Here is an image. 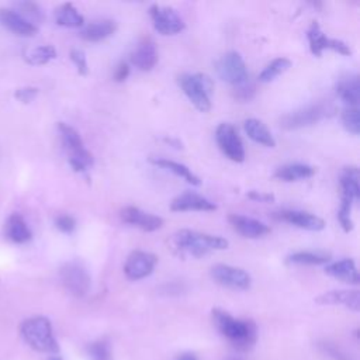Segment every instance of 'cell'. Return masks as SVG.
<instances>
[{
    "instance_id": "cell-1",
    "label": "cell",
    "mask_w": 360,
    "mask_h": 360,
    "mask_svg": "<svg viewBox=\"0 0 360 360\" xmlns=\"http://www.w3.org/2000/svg\"><path fill=\"white\" fill-rule=\"evenodd\" d=\"M211 316L217 329L236 350L246 352L253 347L257 339V328L252 319L233 318L221 308H214Z\"/></svg>"
},
{
    "instance_id": "cell-2",
    "label": "cell",
    "mask_w": 360,
    "mask_h": 360,
    "mask_svg": "<svg viewBox=\"0 0 360 360\" xmlns=\"http://www.w3.org/2000/svg\"><path fill=\"white\" fill-rule=\"evenodd\" d=\"M173 242L180 252L194 257H200L210 252L224 250L228 248V240L225 238L193 229L177 231L173 235Z\"/></svg>"
},
{
    "instance_id": "cell-3",
    "label": "cell",
    "mask_w": 360,
    "mask_h": 360,
    "mask_svg": "<svg viewBox=\"0 0 360 360\" xmlns=\"http://www.w3.org/2000/svg\"><path fill=\"white\" fill-rule=\"evenodd\" d=\"M20 333L25 343L37 352L56 354L59 345L53 336L52 325L45 316H32L20 325Z\"/></svg>"
},
{
    "instance_id": "cell-4",
    "label": "cell",
    "mask_w": 360,
    "mask_h": 360,
    "mask_svg": "<svg viewBox=\"0 0 360 360\" xmlns=\"http://www.w3.org/2000/svg\"><path fill=\"white\" fill-rule=\"evenodd\" d=\"M177 83L191 104L201 112L211 110V93L214 90L212 79L205 73H181Z\"/></svg>"
},
{
    "instance_id": "cell-5",
    "label": "cell",
    "mask_w": 360,
    "mask_h": 360,
    "mask_svg": "<svg viewBox=\"0 0 360 360\" xmlns=\"http://www.w3.org/2000/svg\"><path fill=\"white\" fill-rule=\"evenodd\" d=\"M58 131L60 135L62 145L69 155V165L75 172H86L93 166V155L84 148L83 139L79 132L65 122H58Z\"/></svg>"
},
{
    "instance_id": "cell-6",
    "label": "cell",
    "mask_w": 360,
    "mask_h": 360,
    "mask_svg": "<svg viewBox=\"0 0 360 360\" xmlns=\"http://www.w3.org/2000/svg\"><path fill=\"white\" fill-rule=\"evenodd\" d=\"M333 108L325 103H315L291 111L280 118V127L283 129H300L319 122L321 120L332 115Z\"/></svg>"
},
{
    "instance_id": "cell-7",
    "label": "cell",
    "mask_w": 360,
    "mask_h": 360,
    "mask_svg": "<svg viewBox=\"0 0 360 360\" xmlns=\"http://www.w3.org/2000/svg\"><path fill=\"white\" fill-rule=\"evenodd\" d=\"M59 278L63 288L73 297H84L91 285V277L86 266L79 260L65 263L59 270Z\"/></svg>"
},
{
    "instance_id": "cell-8",
    "label": "cell",
    "mask_w": 360,
    "mask_h": 360,
    "mask_svg": "<svg viewBox=\"0 0 360 360\" xmlns=\"http://www.w3.org/2000/svg\"><path fill=\"white\" fill-rule=\"evenodd\" d=\"M217 73L222 80L233 87L249 80L246 63L236 51H229L221 56V59L217 62Z\"/></svg>"
},
{
    "instance_id": "cell-9",
    "label": "cell",
    "mask_w": 360,
    "mask_h": 360,
    "mask_svg": "<svg viewBox=\"0 0 360 360\" xmlns=\"http://www.w3.org/2000/svg\"><path fill=\"white\" fill-rule=\"evenodd\" d=\"M215 139H217L218 148L228 159L236 163H242L245 160L246 153H245L243 142L236 128L232 124L229 122L219 124L215 131Z\"/></svg>"
},
{
    "instance_id": "cell-10",
    "label": "cell",
    "mask_w": 360,
    "mask_h": 360,
    "mask_svg": "<svg viewBox=\"0 0 360 360\" xmlns=\"http://www.w3.org/2000/svg\"><path fill=\"white\" fill-rule=\"evenodd\" d=\"M149 15L153 28L162 35H174L186 28L184 20L173 7L152 4L149 7Z\"/></svg>"
},
{
    "instance_id": "cell-11",
    "label": "cell",
    "mask_w": 360,
    "mask_h": 360,
    "mask_svg": "<svg viewBox=\"0 0 360 360\" xmlns=\"http://www.w3.org/2000/svg\"><path fill=\"white\" fill-rule=\"evenodd\" d=\"M210 274L215 283L232 290H248L252 283L248 271L229 264H214L210 270Z\"/></svg>"
},
{
    "instance_id": "cell-12",
    "label": "cell",
    "mask_w": 360,
    "mask_h": 360,
    "mask_svg": "<svg viewBox=\"0 0 360 360\" xmlns=\"http://www.w3.org/2000/svg\"><path fill=\"white\" fill-rule=\"evenodd\" d=\"M307 38H308V42H309V49L315 56H322V52L325 49H332V51H335L340 55H345V56L352 55V49L346 42H343L340 39H336V38L326 37L322 32V30H321V27L316 21L311 22V25L307 31Z\"/></svg>"
},
{
    "instance_id": "cell-13",
    "label": "cell",
    "mask_w": 360,
    "mask_h": 360,
    "mask_svg": "<svg viewBox=\"0 0 360 360\" xmlns=\"http://www.w3.org/2000/svg\"><path fill=\"white\" fill-rule=\"evenodd\" d=\"M158 263L156 255L146 250H134L128 255L124 263V274L129 280H142L148 277Z\"/></svg>"
},
{
    "instance_id": "cell-14",
    "label": "cell",
    "mask_w": 360,
    "mask_h": 360,
    "mask_svg": "<svg viewBox=\"0 0 360 360\" xmlns=\"http://www.w3.org/2000/svg\"><path fill=\"white\" fill-rule=\"evenodd\" d=\"M120 217L125 224H128L131 226H135V228H139L141 231H145V232H153V231H158L163 226V218L162 217L146 212V211H143L138 207H134V205L124 207L120 211Z\"/></svg>"
},
{
    "instance_id": "cell-15",
    "label": "cell",
    "mask_w": 360,
    "mask_h": 360,
    "mask_svg": "<svg viewBox=\"0 0 360 360\" xmlns=\"http://www.w3.org/2000/svg\"><path fill=\"white\" fill-rule=\"evenodd\" d=\"M129 62L139 70H152L158 62V51L150 37H143L129 55Z\"/></svg>"
},
{
    "instance_id": "cell-16",
    "label": "cell",
    "mask_w": 360,
    "mask_h": 360,
    "mask_svg": "<svg viewBox=\"0 0 360 360\" xmlns=\"http://www.w3.org/2000/svg\"><path fill=\"white\" fill-rule=\"evenodd\" d=\"M274 217L305 231H322L325 228V221L321 217L301 210H283Z\"/></svg>"
},
{
    "instance_id": "cell-17",
    "label": "cell",
    "mask_w": 360,
    "mask_h": 360,
    "mask_svg": "<svg viewBox=\"0 0 360 360\" xmlns=\"http://www.w3.org/2000/svg\"><path fill=\"white\" fill-rule=\"evenodd\" d=\"M229 224L232 225V228L242 236L245 238H250V239H257V238H263L267 233L271 232L270 226L266 225L264 222L246 217V215H240V214H231L228 217Z\"/></svg>"
},
{
    "instance_id": "cell-18",
    "label": "cell",
    "mask_w": 360,
    "mask_h": 360,
    "mask_svg": "<svg viewBox=\"0 0 360 360\" xmlns=\"http://www.w3.org/2000/svg\"><path fill=\"white\" fill-rule=\"evenodd\" d=\"M172 211H215L217 205L204 195L194 191H184L170 202Z\"/></svg>"
},
{
    "instance_id": "cell-19",
    "label": "cell",
    "mask_w": 360,
    "mask_h": 360,
    "mask_svg": "<svg viewBox=\"0 0 360 360\" xmlns=\"http://www.w3.org/2000/svg\"><path fill=\"white\" fill-rule=\"evenodd\" d=\"M321 305H343L354 312L360 309V294L357 290H332L315 298Z\"/></svg>"
},
{
    "instance_id": "cell-20",
    "label": "cell",
    "mask_w": 360,
    "mask_h": 360,
    "mask_svg": "<svg viewBox=\"0 0 360 360\" xmlns=\"http://www.w3.org/2000/svg\"><path fill=\"white\" fill-rule=\"evenodd\" d=\"M0 24L7 30H10L11 32L21 37H32L38 31V27L35 24L25 20L17 11L8 10V8L0 10Z\"/></svg>"
},
{
    "instance_id": "cell-21",
    "label": "cell",
    "mask_w": 360,
    "mask_h": 360,
    "mask_svg": "<svg viewBox=\"0 0 360 360\" xmlns=\"http://www.w3.org/2000/svg\"><path fill=\"white\" fill-rule=\"evenodd\" d=\"M336 94L346 104V107H357L360 101L359 76L354 73L342 76L336 83Z\"/></svg>"
},
{
    "instance_id": "cell-22",
    "label": "cell",
    "mask_w": 360,
    "mask_h": 360,
    "mask_svg": "<svg viewBox=\"0 0 360 360\" xmlns=\"http://www.w3.org/2000/svg\"><path fill=\"white\" fill-rule=\"evenodd\" d=\"M117 31V22L114 20H98L83 25L80 37L87 42H100L111 37Z\"/></svg>"
},
{
    "instance_id": "cell-23",
    "label": "cell",
    "mask_w": 360,
    "mask_h": 360,
    "mask_svg": "<svg viewBox=\"0 0 360 360\" xmlns=\"http://www.w3.org/2000/svg\"><path fill=\"white\" fill-rule=\"evenodd\" d=\"M325 273L349 284H359V273L353 259H342L326 264Z\"/></svg>"
},
{
    "instance_id": "cell-24",
    "label": "cell",
    "mask_w": 360,
    "mask_h": 360,
    "mask_svg": "<svg viewBox=\"0 0 360 360\" xmlns=\"http://www.w3.org/2000/svg\"><path fill=\"white\" fill-rule=\"evenodd\" d=\"M316 169L314 166L305 165V163H288L284 166H280L274 172V177L281 181H298L309 179L315 174Z\"/></svg>"
},
{
    "instance_id": "cell-25",
    "label": "cell",
    "mask_w": 360,
    "mask_h": 360,
    "mask_svg": "<svg viewBox=\"0 0 360 360\" xmlns=\"http://www.w3.org/2000/svg\"><path fill=\"white\" fill-rule=\"evenodd\" d=\"M243 129L246 135L256 143H260L267 148L276 146V139L269 131V128L257 118H248L243 122Z\"/></svg>"
},
{
    "instance_id": "cell-26",
    "label": "cell",
    "mask_w": 360,
    "mask_h": 360,
    "mask_svg": "<svg viewBox=\"0 0 360 360\" xmlns=\"http://www.w3.org/2000/svg\"><path fill=\"white\" fill-rule=\"evenodd\" d=\"M149 162L155 166H159L162 169H166L169 172H172L173 174L181 177L183 180H186L187 183H190L191 186H200L201 180L197 174H194L191 172V169H188L186 165L176 162V160H170L166 158H149Z\"/></svg>"
},
{
    "instance_id": "cell-27",
    "label": "cell",
    "mask_w": 360,
    "mask_h": 360,
    "mask_svg": "<svg viewBox=\"0 0 360 360\" xmlns=\"http://www.w3.org/2000/svg\"><path fill=\"white\" fill-rule=\"evenodd\" d=\"M6 236L14 243H25L32 238V232L20 214H11L6 224Z\"/></svg>"
},
{
    "instance_id": "cell-28",
    "label": "cell",
    "mask_w": 360,
    "mask_h": 360,
    "mask_svg": "<svg viewBox=\"0 0 360 360\" xmlns=\"http://www.w3.org/2000/svg\"><path fill=\"white\" fill-rule=\"evenodd\" d=\"M55 21L58 25L68 28H79L84 25V17L72 3H63L55 10Z\"/></svg>"
},
{
    "instance_id": "cell-29",
    "label": "cell",
    "mask_w": 360,
    "mask_h": 360,
    "mask_svg": "<svg viewBox=\"0 0 360 360\" xmlns=\"http://www.w3.org/2000/svg\"><path fill=\"white\" fill-rule=\"evenodd\" d=\"M330 260V253L321 250H298L287 256V263L304 264V266H318L325 264Z\"/></svg>"
},
{
    "instance_id": "cell-30",
    "label": "cell",
    "mask_w": 360,
    "mask_h": 360,
    "mask_svg": "<svg viewBox=\"0 0 360 360\" xmlns=\"http://www.w3.org/2000/svg\"><path fill=\"white\" fill-rule=\"evenodd\" d=\"M340 194L352 197L354 201L360 198V184H359V169L356 166H347L340 174Z\"/></svg>"
},
{
    "instance_id": "cell-31",
    "label": "cell",
    "mask_w": 360,
    "mask_h": 360,
    "mask_svg": "<svg viewBox=\"0 0 360 360\" xmlns=\"http://www.w3.org/2000/svg\"><path fill=\"white\" fill-rule=\"evenodd\" d=\"M290 68H291V60L288 58H283V56L276 58L264 66V69L259 73L257 79H259L260 83H270L277 76L287 72Z\"/></svg>"
},
{
    "instance_id": "cell-32",
    "label": "cell",
    "mask_w": 360,
    "mask_h": 360,
    "mask_svg": "<svg viewBox=\"0 0 360 360\" xmlns=\"http://www.w3.org/2000/svg\"><path fill=\"white\" fill-rule=\"evenodd\" d=\"M55 58H56V49L52 45H41L30 51L25 59L30 65H45Z\"/></svg>"
},
{
    "instance_id": "cell-33",
    "label": "cell",
    "mask_w": 360,
    "mask_h": 360,
    "mask_svg": "<svg viewBox=\"0 0 360 360\" xmlns=\"http://www.w3.org/2000/svg\"><path fill=\"white\" fill-rule=\"evenodd\" d=\"M342 124L353 135L360 132V112L359 107H345L342 110Z\"/></svg>"
},
{
    "instance_id": "cell-34",
    "label": "cell",
    "mask_w": 360,
    "mask_h": 360,
    "mask_svg": "<svg viewBox=\"0 0 360 360\" xmlns=\"http://www.w3.org/2000/svg\"><path fill=\"white\" fill-rule=\"evenodd\" d=\"M17 7L20 8L18 14H21L25 20H28L32 24H34V21L38 22V21L44 20V13H42L41 7L37 3L22 1V3H18Z\"/></svg>"
},
{
    "instance_id": "cell-35",
    "label": "cell",
    "mask_w": 360,
    "mask_h": 360,
    "mask_svg": "<svg viewBox=\"0 0 360 360\" xmlns=\"http://www.w3.org/2000/svg\"><path fill=\"white\" fill-rule=\"evenodd\" d=\"M89 354L93 360H111L110 343L105 339L96 340L89 345Z\"/></svg>"
},
{
    "instance_id": "cell-36",
    "label": "cell",
    "mask_w": 360,
    "mask_h": 360,
    "mask_svg": "<svg viewBox=\"0 0 360 360\" xmlns=\"http://www.w3.org/2000/svg\"><path fill=\"white\" fill-rule=\"evenodd\" d=\"M255 93H256V87H255V83L250 82V79L248 82H245L243 84H239V86L233 87V97L239 101L252 100Z\"/></svg>"
},
{
    "instance_id": "cell-37",
    "label": "cell",
    "mask_w": 360,
    "mask_h": 360,
    "mask_svg": "<svg viewBox=\"0 0 360 360\" xmlns=\"http://www.w3.org/2000/svg\"><path fill=\"white\" fill-rule=\"evenodd\" d=\"M70 59L75 63L77 73L82 76H86L89 73V66H87V59L86 53L82 49H72L70 51Z\"/></svg>"
},
{
    "instance_id": "cell-38",
    "label": "cell",
    "mask_w": 360,
    "mask_h": 360,
    "mask_svg": "<svg viewBox=\"0 0 360 360\" xmlns=\"http://www.w3.org/2000/svg\"><path fill=\"white\" fill-rule=\"evenodd\" d=\"M55 226L63 233H72L76 229V219L72 215L60 214L55 218Z\"/></svg>"
},
{
    "instance_id": "cell-39",
    "label": "cell",
    "mask_w": 360,
    "mask_h": 360,
    "mask_svg": "<svg viewBox=\"0 0 360 360\" xmlns=\"http://www.w3.org/2000/svg\"><path fill=\"white\" fill-rule=\"evenodd\" d=\"M37 94H38V89H37V87L27 86V87H20V89H17L15 93H14V97H15L18 101L27 104V103H31V101L37 97Z\"/></svg>"
},
{
    "instance_id": "cell-40",
    "label": "cell",
    "mask_w": 360,
    "mask_h": 360,
    "mask_svg": "<svg viewBox=\"0 0 360 360\" xmlns=\"http://www.w3.org/2000/svg\"><path fill=\"white\" fill-rule=\"evenodd\" d=\"M129 76V65L127 62H120L115 69H114V73H112V77L115 82L121 83L124 80H127V77Z\"/></svg>"
},
{
    "instance_id": "cell-41",
    "label": "cell",
    "mask_w": 360,
    "mask_h": 360,
    "mask_svg": "<svg viewBox=\"0 0 360 360\" xmlns=\"http://www.w3.org/2000/svg\"><path fill=\"white\" fill-rule=\"evenodd\" d=\"M246 197L259 202H270L274 200V195L271 193H263V191H255V190L248 191Z\"/></svg>"
},
{
    "instance_id": "cell-42",
    "label": "cell",
    "mask_w": 360,
    "mask_h": 360,
    "mask_svg": "<svg viewBox=\"0 0 360 360\" xmlns=\"http://www.w3.org/2000/svg\"><path fill=\"white\" fill-rule=\"evenodd\" d=\"M325 352H326L329 356H332L335 360H347L346 356H343L342 353H339V350H336L335 347H330V346H326V345H325Z\"/></svg>"
},
{
    "instance_id": "cell-43",
    "label": "cell",
    "mask_w": 360,
    "mask_h": 360,
    "mask_svg": "<svg viewBox=\"0 0 360 360\" xmlns=\"http://www.w3.org/2000/svg\"><path fill=\"white\" fill-rule=\"evenodd\" d=\"M176 360H198L197 356L194 353H190V352H186V353H181L176 357Z\"/></svg>"
},
{
    "instance_id": "cell-44",
    "label": "cell",
    "mask_w": 360,
    "mask_h": 360,
    "mask_svg": "<svg viewBox=\"0 0 360 360\" xmlns=\"http://www.w3.org/2000/svg\"><path fill=\"white\" fill-rule=\"evenodd\" d=\"M165 142H167V143H170V145H174L176 148H181L180 145V142L179 141H176V139H169V138H165Z\"/></svg>"
},
{
    "instance_id": "cell-45",
    "label": "cell",
    "mask_w": 360,
    "mask_h": 360,
    "mask_svg": "<svg viewBox=\"0 0 360 360\" xmlns=\"http://www.w3.org/2000/svg\"><path fill=\"white\" fill-rule=\"evenodd\" d=\"M48 360H62V359H60L59 356H56V354H55V356H51Z\"/></svg>"
}]
</instances>
